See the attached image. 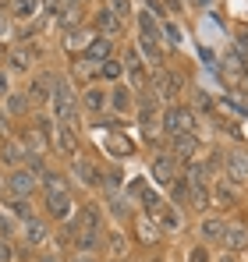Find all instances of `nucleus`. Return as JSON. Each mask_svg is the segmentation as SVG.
<instances>
[{"label": "nucleus", "instance_id": "f257e3e1", "mask_svg": "<svg viewBox=\"0 0 248 262\" xmlns=\"http://www.w3.org/2000/svg\"><path fill=\"white\" fill-rule=\"evenodd\" d=\"M50 103H53V114H57V121L60 124H78V103H75V92L68 82H57L53 85V96H50Z\"/></svg>", "mask_w": 248, "mask_h": 262}, {"label": "nucleus", "instance_id": "f03ea898", "mask_svg": "<svg viewBox=\"0 0 248 262\" xmlns=\"http://www.w3.org/2000/svg\"><path fill=\"white\" fill-rule=\"evenodd\" d=\"M163 128L177 138V135H195V114L184 106H167L163 114Z\"/></svg>", "mask_w": 248, "mask_h": 262}, {"label": "nucleus", "instance_id": "7ed1b4c3", "mask_svg": "<svg viewBox=\"0 0 248 262\" xmlns=\"http://www.w3.org/2000/svg\"><path fill=\"white\" fill-rule=\"evenodd\" d=\"M53 152L78 156V138H75V128L71 124H57V131H53Z\"/></svg>", "mask_w": 248, "mask_h": 262}, {"label": "nucleus", "instance_id": "20e7f679", "mask_svg": "<svg viewBox=\"0 0 248 262\" xmlns=\"http://www.w3.org/2000/svg\"><path fill=\"white\" fill-rule=\"evenodd\" d=\"M25 142H29V152H46V149H53V138H50V121H36V128H29L25 135Z\"/></svg>", "mask_w": 248, "mask_h": 262}, {"label": "nucleus", "instance_id": "39448f33", "mask_svg": "<svg viewBox=\"0 0 248 262\" xmlns=\"http://www.w3.org/2000/svg\"><path fill=\"white\" fill-rule=\"evenodd\" d=\"M7 191H11L14 199H29V195L36 191V177L29 174V170H14V174L7 177Z\"/></svg>", "mask_w": 248, "mask_h": 262}, {"label": "nucleus", "instance_id": "423d86ee", "mask_svg": "<svg viewBox=\"0 0 248 262\" xmlns=\"http://www.w3.org/2000/svg\"><path fill=\"white\" fill-rule=\"evenodd\" d=\"M153 181L156 184H174L177 181V160L174 156H156L153 160Z\"/></svg>", "mask_w": 248, "mask_h": 262}, {"label": "nucleus", "instance_id": "0eeeda50", "mask_svg": "<svg viewBox=\"0 0 248 262\" xmlns=\"http://www.w3.org/2000/svg\"><path fill=\"white\" fill-rule=\"evenodd\" d=\"M177 89H181V78H177V75H170V71H160V75H156V82H153V96H156V99H174V96H177Z\"/></svg>", "mask_w": 248, "mask_h": 262}, {"label": "nucleus", "instance_id": "6e6552de", "mask_svg": "<svg viewBox=\"0 0 248 262\" xmlns=\"http://www.w3.org/2000/svg\"><path fill=\"white\" fill-rule=\"evenodd\" d=\"M71 209H75V202H71V195L68 191H57V195H46V213L57 220H68L71 216Z\"/></svg>", "mask_w": 248, "mask_h": 262}, {"label": "nucleus", "instance_id": "1a4fd4ad", "mask_svg": "<svg viewBox=\"0 0 248 262\" xmlns=\"http://www.w3.org/2000/svg\"><path fill=\"white\" fill-rule=\"evenodd\" d=\"M107 152H114V156H131V152H135V142H131L124 131H107Z\"/></svg>", "mask_w": 248, "mask_h": 262}, {"label": "nucleus", "instance_id": "9d476101", "mask_svg": "<svg viewBox=\"0 0 248 262\" xmlns=\"http://www.w3.org/2000/svg\"><path fill=\"white\" fill-rule=\"evenodd\" d=\"M160 237H163V227L156 223V216H138V241L156 245Z\"/></svg>", "mask_w": 248, "mask_h": 262}, {"label": "nucleus", "instance_id": "9b49d317", "mask_svg": "<svg viewBox=\"0 0 248 262\" xmlns=\"http://www.w3.org/2000/svg\"><path fill=\"white\" fill-rule=\"evenodd\" d=\"M223 245H227V252L245 248V245H248V227H241V223H231V227L223 230Z\"/></svg>", "mask_w": 248, "mask_h": 262}, {"label": "nucleus", "instance_id": "f8f14e48", "mask_svg": "<svg viewBox=\"0 0 248 262\" xmlns=\"http://www.w3.org/2000/svg\"><path fill=\"white\" fill-rule=\"evenodd\" d=\"M103 60H110V39L107 36L92 39L89 50H85V64H103Z\"/></svg>", "mask_w": 248, "mask_h": 262}, {"label": "nucleus", "instance_id": "ddd939ff", "mask_svg": "<svg viewBox=\"0 0 248 262\" xmlns=\"http://www.w3.org/2000/svg\"><path fill=\"white\" fill-rule=\"evenodd\" d=\"M199 152V138L195 135H177L174 138V160H192Z\"/></svg>", "mask_w": 248, "mask_h": 262}, {"label": "nucleus", "instance_id": "4468645a", "mask_svg": "<svg viewBox=\"0 0 248 262\" xmlns=\"http://www.w3.org/2000/svg\"><path fill=\"white\" fill-rule=\"evenodd\" d=\"M227 177H234V181H248V156L245 152H231L227 156Z\"/></svg>", "mask_w": 248, "mask_h": 262}, {"label": "nucleus", "instance_id": "2eb2a0df", "mask_svg": "<svg viewBox=\"0 0 248 262\" xmlns=\"http://www.w3.org/2000/svg\"><path fill=\"white\" fill-rule=\"evenodd\" d=\"M78 21H82V4H68V7L57 14V25H60L64 32H75Z\"/></svg>", "mask_w": 248, "mask_h": 262}, {"label": "nucleus", "instance_id": "dca6fc26", "mask_svg": "<svg viewBox=\"0 0 248 262\" xmlns=\"http://www.w3.org/2000/svg\"><path fill=\"white\" fill-rule=\"evenodd\" d=\"M75 177H78L82 184H99V170H96V163L85 160V156H75Z\"/></svg>", "mask_w": 248, "mask_h": 262}, {"label": "nucleus", "instance_id": "f3484780", "mask_svg": "<svg viewBox=\"0 0 248 262\" xmlns=\"http://www.w3.org/2000/svg\"><path fill=\"white\" fill-rule=\"evenodd\" d=\"M96 25H99V32H103L107 39L121 32V18H117L114 11H99V14H96Z\"/></svg>", "mask_w": 248, "mask_h": 262}, {"label": "nucleus", "instance_id": "a211bd4d", "mask_svg": "<svg viewBox=\"0 0 248 262\" xmlns=\"http://www.w3.org/2000/svg\"><path fill=\"white\" fill-rule=\"evenodd\" d=\"M149 216H156V223L163 227V234H174V230L181 227V216H177L170 206H160V209H156V213H149Z\"/></svg>", "mask_w": 248, "mask_h": 262}, {"label": "nucleus", "instance_id": "6ab92c4d", "mask_svg": "<svg viewBox=\"0 0 248 262\" xmlns=\"http://www.w3.org/2000/svg\"><path fill=\"white\" fill-rule=\"evenodd\" d=\"M223 230H227L223 220H202V227H199L202 241H223Z\"/></svg>", "mask_w": 248, "mask_h": 262}, {"label": "nucleus", "instance_id": "aec40b11", "mask_svg": "<svg viewBox=\"0 0 248 262\" xmlns=\"http://www.w3.org/2000/svg\"><path fill=\"white\" fill-rule=\"evenodd\" d=\"M25 241H29V245H43V241H46V227H43V220H36V216L25 220Z\"/></svg>", "mask_w": 248, "mask_h": 262}, {"label": "nucleus", "instance_id": "412c9836", "mask_svg": "<svg viewBox=\"0 0 248 262\" xmlns=\"http://www.w3.org/2000/svg\"><path fill=\"white\" fill-rule=\"evenodd\" d=\"M4 160L18 167V163H25V160H29V149H25L22 142H4Z\"/></svg>", "mask_w": 248, "mask_h": 262}, {"label": "nucleus", "instance_id": "4be33fe9", "mask_svg": "<svg viewBox=\"0 0 248 262\" xmlns=\"http://www.w3.org/2000/svg\"><path fill=\"white\" fill-rule=\"evenodd\" d=\"M138 32H142L146 39H160V36H163V29L156 25V18H153V14H142V18H138Z\"/></svg>", "mask_w": 248, "mask_h": 262}, {"label": "nucleus", "instance_id": "5701e85b", "mask_svg": "<svg viewBox=\"0 0 248 262\" xmlns=\"http://www.w3.org/2000/svg\"><path fill=\"white\" fill-rule=\"evenodd\" d=\"M138 50L149 57V64H163V53H160L156 39H146V36H138Z\"/></svg>", "mask_w": 248, "mask_h": 262}, {"label": "nucleus", "instance_id": "b1692460", "mask_svg": "<svg viewBox=\"0 0 248 262\" xmlns=\"http://www.w3.org/2000/svg\"><path fill=\"white\" fill-rule=\"evenodd\" d=\"M89 43H92V36H89L85 29L68 32V39H64V46H68V50H89Z\"/></svg>", "mask_w": 248, "mask_h": 262}, {"label": "nucleus", "instance_id": "393cba45", "mask_svg": "<svg viewBox=\"0 0 248 262\" xmlns=\"http://www.w3.org/2000/svg\"><path fill=\"white\" fill-rule=\"evenodd\" d=\"M50 85H57V82H53V78H36V82L29 85V99H36V103H43L46 96H53V92H46Z\"/></svg>", "mask_w": 248, "mask_h": 262}, {"label": "nucleus", "instance_id": "a878e982", "mask_svg": "<svg viewBox=\"0 0 248 262\" xmlns=\"http://www.w3.org/2000/svg\"><path fill=\"white\" fill-rule=\"evenodd\" d=\"M43 188H46V195H57V191H68V181L60 174H50V170H46V174H43Z\"/></svg>", "mask_w": 248, "mask_h": 262}, {"label": "nucleus", "instance_id": "bb28decb", "mask_svg": "<svg viewBox=\"0 0 248 262\" xmlns=\"http://www.w3.org/2000/svg\"><path fill=\"white\" fill-rule=\"evenodd\" d=\"M99 75H103L107 82H117V78L124 75V64L121 60H103V64H99Z\"/></svg>", "mask_w": 248, "mask_h": 262}, {"label": "nucleus", "instance_id": "cd10ccee", "mask_svg": "<svg viewBox=\"0 0 248 262\" xmlns=\"http://www.w3.org/2000/svg\"><path fill=\"white\" fill-rule=\"evenodd\" d=\"M29 64H32V53H29L25 46L11 53V68H14V71H29Z\"/></svg>", "mask_w": 248, "mask_h": 262}, {"label": "nucleus", "instance_id": "c85d7f7f", "mask_svg": "<svg viewBox=\"0 0 248 262\" xmlns=\"http://www.w3.org/2000/svg\"><path fill=\"white\" fill-rule=\"evenodd\" d=\"M231 202H234L231 184H227V181H220V184H216V191H213V206H231Z\"/></svg>", "mask_w": 248, "mask_h": 262}, {"label": "nucleus", "instance_id": "c756f323", "mask_svg": "<svg viewBox=\"0 0 248 262\" xmlns=\"http://www.w3.org/2000/svg\"><path fill=\"white\" fill-rule=\"evenodd\" d=\"M39 4L43 0H14V14H18V18H32V14L39 11Z\"/></svg>", "mask_w": 248, "mask_h": 262}, {"label": "nucleus", "instance_id": "7c9ffc66", "mask_svg": "<svg viewBox=\"0 0 248 262\" xmlns=\"http://www.w3.org/2000/svg\"><path fill=\"white\" fill-rule=\"evenodd\" d=\"M7 110H11V114H25V110H29V92H14V96L7 99Z\"/></svg>", "mask_w": 248, "mask_h": 262}, {"label": "nucleus", "instance_id": "2f4dec72", "mask_svg": "<svg viewBox=\"0 0 248 262\" xmlns=\"http://www.w3.org/2000/svg\"><path fill=\"white\" fill-rule=\"evenodd\" d=\"M103 103H107V99H103L99 89H89V92H85V110H103Z\"/></svg>", "mask_w": 248, "mask_h": 262}, {"label": "nucleus", "instance_id": "473e14b6", "mask_svg": "<svg viewBox=\"0 0 248 262\" xmlns=\"http://www.w3.org/2000/svg\"><path fill=\"white\" fill-rule=\"evenodd\" d=\"M110 106H114V110H128V92H124V89H114V92H110Z\"/></svg>", "mask_w": 248, "mask_h": 262}, {"label": "nucleus", "instance_id": "72a5a7b5", "mask_svg": "<svg viewBox=\"0 0 248 262\" xmlns=\"http://www.w3.org/2000/svg\"><path fill=\"white\" fill-rule=\"evenodd\" d=\"M107 252H110V255H121V252H124V237H121V234H110V241H107Z\"/></svg>", "mask_w": 248, "mask_h": 262}, {"label": "nucleus", "instance_id": "f704fd0d", "mask_svg": "<svg viewBox=\"0 0 248 262\" xmlns=\"http://www.w3.org/2000/svg\"><path fill=\"white\" fill-rule=\"evenodd\" d=\"M121 184H124V174H121V170H114V174H107V191H110V195H114V191H117Z\"/></svg>", "mask_w": 248, "mask_h": 262}, {"label": "nucleus", "instance_id": "c9c22d12", "mask_svg": "<svg viewBox=\"0 0 248 262\" xmlns=\"http://www.w3.org/2000/svg\"><path fill=\"white\" fill-rule=\"evenodd\" d=\"M188 262H209V252H206V245H195V248L188 252Z\"/></svg>", "mask_w": 248, "mask_h": 262}, {"label": "nucleus", "instance_id": "e433bc0d", "mask_svg": "<svg viewBox=\"0 0 248 262\" xmlns=\"http://www.w3.org/2000/svg\"><path fill=\"white\" fill-rule=\"evenodd\" d=\"M163 39H167V43H174V46L181 43V32H177V25H170V21H167V25H163Z\"/></svg>", "mask_w": 248, "mask_h": 262}, {"label": "nucleus", "instance_id": "4c0bfd02", "mask_svg": "<svg viewBox=\"0 0 248 262\" xmlns=\"http://www.w3.org/2000/svg\"><path fill=\"white\" fill-rule=\"evenodd\" d=\"M107 11H114L117 18H124V14H128V0H110V4H107Z\"/></svg>", "mask_w": 248, "mask_h": 262}, {"label": "nucleus", "instance_id": "58836bf2", "mask_svg": "<svg viewBox=\"0 0 248 262\" xmlns=\"http://www.w3.org/2000/svg\"><path fill=\"white\" fill-rule=\"evenodd\" d=\"M43 7H46L50 14H60V11H64L68 4H64V0H43Z\"/></svg>", "mask_w": 248, "mask_h": 262}, {"label": "nucleus", "instance_id": "ea45409f", "mask_svg": "<svg viewBox=\"0 0 248 262\" xmlns=\"http://www.w3.org/2000/svg\"><path fill=\"white\" fill-rule=\"evenodd\" d=\"M11 255H14V252H11V245H7V241H0V262H11Z\"/></svg>", "mask_w": 248, "mask_h": 262}, {"label": "nucleus", "instance_id": "a19ab883", "mask_svg": "<svg viewBox=\"0 0 248 262\" xmlns=\"http://www.w3.org/2000/svg\"><path fill=\"white\" fill-rule=\"evenodd\" d=\"M0 96H7V75L0 71Z\"/></svg>", "mask_w": 248, "mask_h": 262}, {"label": "nucleus", "instance_id": "79ce46f5", "mask_svg": "<svg viewBox=\"0 0 248 262\" xmlns=\"http://www.w3.org/2000/svg\"><path fill=\"white\" fill-rule=\"evenodd\" d=\"M4 36H7V18L0 14V39H4Z\"/></svg>", "mask_w": 248, "mask_h": 262}, {"label": "nucleus", "instance_id": "37998d69", "mask_svg": "<svg viewBox=\"0 0 248 262\" xmlns=\"http://www.w3.org/2000/svg\"><path fill=\"white\" fill-rule=\"evenodd\" d=\"M192 4H199V7H213L216 0H192Z\"/></svg>", "mask_w": 248, "mask_h": 262}, {"label": "nucleus", "instance_id": "c03bdc74", "mask_svg": "<svg viewBox=\"0 0 248 262\" xmlns=\"http://www.w3.org/2000/svg\"><path fill=\"white\" fill-rule=\"evenodd\" d=\"M220 262H238V259H234V252H227V255H223Z\"/></svg>", "mask_w": 248, "mask_h": 262}, {"label": "nucleus", "instance_id": "a18cd8bd", "mask_svg": "<svg viewBox=\"0 0 248 262\" xmlns=\"http://www.w3.org/2000/svg\"><path fill=\"white\" fill-rule=\"evenodd\" d=\"M75 262H92V255H85V252H82V255H78Z\"/></svg>", "mask_w": 248, "mask_h": 262}, {"label": "nucleus", "instance_id": "49530a36", "mask_svg": "<svg viewBox=\"0 0 248 262\" xmlns=\"http://www.w3.org/2000/svg\"><path fill=\"white\" fill-rule=\"evenodd\" d=\"M4 191H7V181H0V195H4Z\"/></svg>", "mask_w": 248, "mask_h": 262}, {"label": "nucleus", "instance_id": "de8ad7c7", "mask_svg": "<svg viewBox=\"0 0 248 262\" xmlns=\"http://www.w3.org/2000/svg\"><path fill=\"white\" fill-rule=\"evenodd\" d=\"M71 4H82V0H71Z\"/></svg>", "mask_w": 248, "mask_h": 262}, {"label": "nucleus", "instance_id": "09e8293b", "mask_svg": "<svg viewBox=\"0 0 248 262\" xmlns=\"http://www.w3.org/2000/svg\"><path fill=\"white\" fill-rule=\"evenodd\" d=\"M43 262H53V259H43Z\"/></svg>", "mask_w": 248, "mask_h": 262}]
</instances>
